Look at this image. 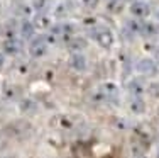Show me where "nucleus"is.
Segmentation results:
<instances>
[{
    "instance_id": "7",
    "label": "nucleus",
    "mask_w": 159,
    "mask_h": 158,
    "mask_svg": "<svg viewBox=\"0 0 159 158\" xmlns=\"http://www.w3.org/2000/svg\"><path fill=\"white\" fill-rule=\"evenodd\" d=\"M70 66L76 71H85L88 68V60L83 53H73L70 56Z\"/></svg>"
},
{
    "instance_id": "17",
    "label": "nucleus",
    "mask_w": 159,
    "mask_h": 158,
    "mask_svg": "<svg viewBox=\"0 0 159 158\" xmlns=\"http://www.w3.org/2000/svg\"><path fill=\"white\" fill-rule=\"evenodd\" d=\"M156 17H157V21H159V10H157V12H156Z\"/></svg>"
},
{
    "instance_id": "6",
    "label": "nucleus",
    "mask_w": 159,
    "mask_h": 158,
    "mask_svg": "<svg viewBox=\"0 0 159 158\" xmlns=\"http://www.w3.org/2000/svg\"><path fill=\"white\" fill-rule=\"evenodd\" d=\"M31 22L36 31H49L52 27V21L49 17V14H37V16H34Z\"/></svg>"
},
{
    "instance_id": "1",
    "label": "nucleus",
    "mask_w": 159,
    "mask_h": 158,
    "mask_svg": "<svg viewBox=\"0 0 159 158\" xmlns=\"http://www.w3.org/2000/svg\"><path fill=\"white\" fill-rule=\"evenodd\" d=\"M90 36H92V39L95 41L100 48H103V50H110L113 46V43H115V36H113V32L107 27V26H95V27L90 31Z\"/></svg>"
},
{
    "instance_id": "2",
    "label": "nucleus",
    "mask_w": 159,
    "mask_h": 158,
    "mask_svg": "<svg viewBox=\"0 0 159 158\" xmlns=\"http://www.w3.org/2000/svg\"><path fill=\"white\" fill-rule=\"evenodd\" d=\"M49 51V43L46 39V36H36L31 39V43H29V55L32 56V58H43V56H46Z\"/></svg>"
},
{
    "instance_id": "11",
    "label": "nucleus",
    "mask_w": 159,
    "mask_h": 158,
    "mask_svg": "<svg viewBox=\"0 0 159 158\" xmlns=\"http://www.w3.org/2000/svg\"><path fill=\"white\" fill-rule=\"evenodd\" d=\"M157 26L154 24V22H151V21H142V26H141V36L142 37H154L157 34Z\"/></svg>"
},
{
    "instance_id": "4",
    "label": "nucleus",
    "mask_w": 159,
    "mask_h": 158,
    "mask_svg": "<svg viewBox=\"0 0 159 158\" xmlns=\"http://www.w3.org/2000/svg\"><path fill=\"white\" fill-rule=\"evenodd\" d=\"M146 89L147 87H146V84H144V80L141 77H134L127 82V90L132 97H142L144 92H146Z\"/></svg>"
},
{
    "instance_id": "10",
    "label": "nucleus",
    "mask_w": 159,
    "mask_h": 158,
    "mask_svg": "<svg viewBox=\"0 0 159 158\" xmlns=\"http://www.w3.org/2000/svg\"><path fill=\"white\" fill-rule=\"evenodd\" d=\"M129 109H130L132 114L141 116L146 112V102L142 100V97H132L130 102H129Z\"/></svg>"
},
{
    "instance_id": "8",
    "label": "nucleus",
    "mask_w": 159,
    "mask_h": 158,
    "mask_svg": "<svg viewBox=\"0 0 159 158\" xmlns=\"http://www.w3.org/2000/svg\"><path fill=\"white\" fill-rule=\"evenodd\" d=\"M19 36H20L22 39H29V41H31L32 37H36V29H34L32 22L29 21V19H24V21L20 22V26H19Z\"/></svg>"
},
{
    "instance_id": "19",
    "label": "nucleus",
    "mask_w": 159,
    "mask_h": 158,
    "mask_svg": "<svg viewBox=\"0 0 159 158\" xmlns=\"http://www.w3.org/2000/svg\"><path fill=\"white\" fill-rule=\"evenodd\" d=\"M157 158H159V148H157Z\"/></svg>"
},
{
    "instance_id": "9",
    "label": "nucleus",
    "mask_w": 159,
    "mask_h": 158,
    "mask_svg": "<svg viewBox=\"0 0 159 158\" xmlns=\"http://www.w3.org/2000/svg\"><path fill=\"white\" fill-rule=\"evenodd\" d=\"M22 50V41L19 39V37H12V39H5V43H3V51L7 53V55L10 56H16L19 55Z\"/></svg>"
},
{
    "instance_id": "13",
    "label": "nucleus",
    "mask_w": 159,
    "mask_h": 158,
    "mask_svg": "<svg viewBox=\"0 0 159 158\" xmlns=\"http://www.w3.org/2000/svg\"><path fill=\"white\" fill-rule=\"evenodd\" d=\"M68 46H70L75 53H81V50H85V46H86V41L81 39V37H78V36H75L73 39L68 43Z\"/></svg>"
},
{
    "instance_id": "18",
    "label": "nucleus",
    "mask_w": 159,
    "mask_h": 158,
    "mask_svg": "<svg viewBox=\"0 0 159 158\" xmlns=\"http://www.w3.org/2000/svg\"><path fill=\"white\" fill-rule=\"evenodd\" d=\"M0 34H2V24H0Z\"/></svg>"
},
{
    "instance_id": "15",
    "label": "nucleus",
    "mask_w": 159,
    "mask_h": 158,
    "mask_svg": "<svg viewBox=\"0 0 159 158\" xmlns=\"http://www.w3.org/2000/svg\"><path fill=\"white\" fill-rule=\"evenodd\" d=\"M154 63H156V65H159V46L154 50Z\"/></svg>"
},
{
    "instance_id": "20",
    "label": "nucleus",
    "mask_w": 159,
    "mask_h": 158,
    "mask_svg": "<svg viewBox=\"0 0 159 158\" xmlns=\"http://www.w3.org/2000/svg\"><path fill=\"white\" fill-rule=\"evenodd\" d=\"M142 158H146V156H142Z\"/></svg>"
},
{
    "instance_id": "5",
    "label": "nucleus",
    "mask_w": 159,
    "mask_h": 158,
    "mask_svg": "<svg viewBox=\"0 0 159 158\" xmlns=\"http://www.w3.org/2000/svg\"><path fill=\"white\" fill-rule=\"evenodd\" d=\"M135 70H137V73L144 75V77H151V75L156 73L157 65L154 63V60L144 58V60H139V61H137V65H135Z\"/></svg>"
},
{
    "instance_id": "3",
    "label": "nucleus",
    "mask_w": 159,
    "mask_h": 158,
    "mask_svg": "<svg viewBox=\"0 0 159 158\" xmlns=\"http://www.w3.org/2000/svg\"><path fill=\"white\" fill-rule=\"evenodd\" d=\"M129 12L134 19L137 21H146L151 16V5L144 0H134V2L129 5Z\"/></svg>"
},
{
    "instance_id": "12",
    "label": "nucleus",
    "mask_w": 159,
    "mask_h": 158,
    "mask_svg": "<svg viewBox=\"0 0 159 158\" xmlns=\"http://www.w3.org/2000/svg\"><path fill=\"white\" fill-rule=\"evenodd\" d=\"M51 5H52V0H34L32 2V9L37 10V14H48Z\"/></svg>"
},
{
    "instance_id": "14",
    "label": "nucleus",
    "mask_w": 159,
    "mask_h": 158,
    "mask_svg": "<svg viewBox=\"0 0 159 158\" xmlns=\"http://www.w3.org/2000/svg\"><path fill=\"white\" fill-rule=\"evenodd\" d=\"M81 3L85 7H88V9H95V7H98L100 0H81Z\"/></svg>"
},
{
    "instance_id": "16",
    "label": "nucleus",
    "mask_w": 159,
    "mask_h": 158,
    "mask_svg": "<svg viewBox=\"0 0 159 158\" xmlns=\"http://www.w3.org/2000/svg\"><path fill=\"white\" fill-rule=\"evenodd\" d=\"M3 65H5V55H3V53H0V70L3 68Z\"/></svg>"
}]
</instances>
